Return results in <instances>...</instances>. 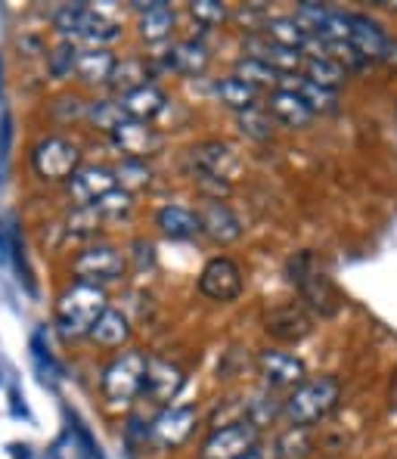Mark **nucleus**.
Segmentation results:
<instances>
[{"instance_id": "obj_1", "label": "nucleus", "mask_w": 397, "mask_h": 459, "mask_svg": "<svg viewBox=\"0 0 397 459\" xmlns=\"http://www.w3.org/2000/svg\"><path fill=\"white\" fill-rule=\"evenodd\" d=\"M106 307H109L106 286L72 280L56 299V307H53V326L59 329V335H63L65 342L87 339V333H91L93 323L99 320V314H103Z\"/></svg>"}, {"instance_id": "obj_2", "label": "nucleus", "mask_w": 397, "mask_h": 459, "mask_svg": "<svg viewBox=\"0 0 397 459\" xmlns=\"http://www.w3.org/2000/svg\"><path fill=\"white\" fill-rule=\"evenodd\" d=\"M53 29L59 31V38L69 40V44H84V50L91 47H106L116 44L121 38V25L112 22L109 16L97 10V6L87 4H63L53 10Z\"/></svg>"}, {"instance_id": "obj_3", "label": "nucleus", "mask_w": 397, "mask_h": 459, "mask_svg": "<svg viewBox=\"0 0 397 459\" xmlns=\"http://www.w3.org/2000/svg\"><path fill=\"white\" fill-rule=\"evenodd\" d=\"M143 379H146V354L137 348L121 351L106 363L103 376H99V394H103L106 407L116 410H131L137 403V397L143 394Z\"/></svg>"}, {"instance_id": "obj_4", "label": "nucleus", "mask_w": 397, "mask_h": 459, "mask_svg": "<svg viewBox=\"0 0 397 459\" xmlns=\"http://www.w3.org/2000/svg\"><path fill=\"white\" fill-rule=\"evenodd\" d=\"M190 174L202 190L220 199V193L230 190V184L242 174V161L233 152V146L220 143V140H205L190 150Z\"/></svg>"}, {"instance_id": "obj_5", "label": "nucleus", "mask_w": 397, "mask_h": 459, "mask_svg": "<svg viewBox=\"0 0 397 459\" xmlns=\"http://www.w3.org/2000/svg\"><path fill=\"white\" fill-rule=\"evenodd\" d=\"M341 397V385L332 376H317V379H305L298 388H292V394L282 403V413L295 429H307V425L326 420L335 410Z\"/></svg>"}, {"instance_id": "obj_6", "label": "nucleus", "mask_w": 397, "mask_h": 459, "mask_svg": "<svg viewBox=\"0 0 397 459\" xmlns=\"http://www.w3.org/2000/svg\"><path fill=\"white\" fill-rule=\"evenodd\" d=\"M29 165L40 184H65L81 168V146L65 134H47L31 146Z\"/></svg>"}, {"instance_id": "obj_7", "label": "nucleus", "mask_w": 397, "mask_h": 459, "mask_svg": "<svg viewBox=\"0 0 397 459\" xmlns=\"http://www.w3.org/2000/svg\"><path fill=\"white\" fill-rule=\"evenodd\" d=\"M125 270H127L125 252L116 248V246H109V242H97V246L81 248L75 258H72V264H69V273L75 276V280L97 282V286L121 280V276H125Z\"/></svg>"}, {"instance_id": "obj_8", "label": "nucleus", "mask_w": 397, "mask_h": 459, "mask_svg": "<svg viewBox=\"0 0 397 459\" xmlns=\"http://www.w3.org/2000/svg\"><path fill=\"white\" fill-rule=\"evenodd\" d=\"M261 444V431L255 422L239 420L227 422L220 429H214L208 435V441L202 444V459H242L252 447Z\"/></svg>"}, {"instance_id": "obj_9", "label": "nucleus", "mask_w": 397, "mask_h": 459, "mask_svg": "<svg viewBox=\"0 0 397 459\" xmlns=\"http://www.w3.org/2000/svg\"><path fill=\"white\" fill-rule=\"evenodd\" d=\"M242 289H246V273H242V267L233 258H227V255H218V258H211L202 267L199 292L205 295V299L227 305V301L239 299Z\"/></svg>"}, {"instance_id": "obj_10", "label": "nucleus", "mask_w": 397, "mask_h": 459, "mask_svg": "<svg viewBox=\"0 0 397 459\" xmlns=\"http://www.w3.org/2000/svg\"><path fill=\"white\" fill-rule=\"evenodd\" d=\"M196 429V410L193 407H165L150 422V441L159 450H177L190 441Z\"/></svg>"}, {"instance_id": "obj_11", "label": "nucleus", "mask_w": 397, "mask_h": 459, "mask_svg": "<svg viewBox=\"0 0 397 459\" xmlns=\"http://www.w3.org/2000/svg\"><path fill=\"white\" fill-rule=\"evenodd\" d=\"M186 376L177 363L165 360V357H146V379H143V394L156 407H171V401L180 394Z\"/></svg>"}, {"instance_id": "obj_12", "label": "nucleus", "mask_w": 397, "mask_h": 459, "mask_svg": "<svg viewBox=\"0 0 397 459\" xmlns=\"http://www.w3.org/2000/svg\"><path fill=\"white\" fill-rule=\"evenodd\" d=\"M109 190H116V178H112V168H106V165H81L78 171L65 180V193H69L72 208L97 205Z\"/></svg>"}, {"instance_id": "obj_13", "label": "nucleus", "mask_w": 397, "mask_h": 459, "mask_svg": "<svg viewBox=\"0 0 397 459\" xmlns=\"http://www.w3.org/2000/svg\"><path fill=\"white\" fill-rule=\"evenodd\" d=\"M112 143L118 152H125V159H143L159 150L161 137L150 121H134V118H121L116 127L109 131Z\"/></svg>"}, {"instance_id": "obj_14", "label": "nucleus", "mask_w": 397, "mask_h": 459, "mask_svg": "<svg viewBox=\"0 0 397 459\" xmlns=\"http://www.w3.org/2000/svg\"><path fill=\"white\" fill-rule=\"evenodd\" d=\"M258 373L271 388H298L307 379V369L298 357L286 351H261L258 354Z\"/></svg>"}, {"instance_id": "obj_15", "label": "nucleus", "mask_w": 397, "mask_h": 459, "mask_svg": "<svg viewBox=\"0 0 397 459\" xmlns=\"http://www.w3.org/2000/svg\"><path fill=\"white\" fill-rule=\"evenodd\" d=\"M199 230L211 242L227 246V242H237L242 236V221L237 218V212H233L227 202L208 199L205 205H202V212H199Z\"/></svg>"}, {"instance_id": "obj_16", "label": "nucleus", "mask_w": 397, "mask_h": 459, "mask_svg": "<svg viewBox=\"0 0 397 459\" xmlns=\"http://www.w3.org/2000/svg\"><path fill=\"white\" fill-rule=\"evenodd\" d=\"M348 25H351V47L360 53V59H385L388 50H394V40L367 16H348Z\"/></svg>"}, {"instance_id": "obj_17", "label": "nucleus", "mask_w": 397, "mask_h": 459, "mask_svg": "<svg viewBox=\"0 0 397 459\" xmlns=\"http://www.w3.org/2000/svg\"><path fill=\"white\" fill-rule=\"evenodd\" d=\"M118 106H121V115H125V118L152 121V118H159V115L165 112L168 97H165V91H161L159 84H152V81H150V84L125 93V97L118 100Z\"/></svg>"}, {"instance_id": "obj_18", "label": "nucleus", "mask_w": 397, "mask_h": 459, "mask_svg": "<svg viewBox=\"0 0 397 459\" xmlns=\"http://www.w3.org/2000/svg\"><path fill=\"white\" fill-rule=\"evenodd\" d=\"M248 56L261 59L264 65H271L277 75H292V72H298L301 65H305V53L273 44V40H267L264 35H261V38H248Z\"/></svg>"}, {"instance_id": "obj_19", "label": "nucleus", "mask_w": 397, "mask_h": 459, "mask_svg": "<svg viewBox=\"0 0 397 459\" xmlns=\"http://www.w3.org/2000/svg\"><path fill=\"white\" fill-rule=\"evenodd\" d=\"M267 115L277 118L280 125L286 127H307L314 121V112L307 109V103L298 97V93L286 91V87H277V91L267 97Z\"/></svg>"}, {"instance_id": "obj_20", "label": "nucleus", "mask_w": 397, "mask_h": 459, "mask_svg": "<svg viewBox=\"0 0 397 459\" xmlns=\"http://www.w3.org/2000/svg\"><path fill=\"white\" fill-rule=\"evenodd\" d=\"M116 69V56L112 50L106 47H78V59H75V78L81 84H91V87H99V84H109V75Z\"/></svg>"}, {"instance_id": "obj_21", "label": "nucleus", "mask_w": 397, "mask_h": 459, "mask_svg": "<svg viewBox=\"0 0 397 459\" xmlns=\"http://www.w3.org/2000/svg\"><path fill=\"white\" fill-rule=\"evenodd\" d=\"M87 339L97 342L99 348H121L131 339V320H127L125 310L118 307H106L99 314V320L93 323V329L87 333Z\"/></svg>"}, {"instance_id": "obj_22", "label": "nucleus", "mask_w": 397, "mask_h": 459, "mask_svg": "<svg viewBox=\"0 0 397 459\" xmlns=\"http://www.w3.org/2000/svg\"><path fill=\"white\" fill-rule=\"evenodd\" d=\"M264 38L273 40L280 47H289V50H314V38L307 35V29L298 22L295 16H273L264 22Z\"/></svg>"}, {"instance_id": "obj_23", "label": "nucleus", "mask_w": 397, "mask_h": 459, "mask_svg": "<svg viewBox=\"0 0 397 459\" xmlns=\"http://www.w3.org/2000/svg\"><path fill=\"white\" fill-rule=\"evenodd\" d=\"M211 63V53L202 40L190 38V40H177V44L168 50V65L180 75H202Z\"/></svg>"}, {"instance_id": "obj_24", "label": "nucleus", "mask_w": 397, "mask_h": 459, "mask_svg": "<svg viewBox=\"0 0 397 459\" xmlns=\"http://www.w3.org/2000/svg\"><path fill=\"white\" fill-rule=\"evenodd\" d=\"M156 227L168 239H193L199 236V214L184 205H161L156 212Z\"/></svg>"}, {"instance_id": "obj_25", "label": "nucleus", "mask_w": 397, "mask_h": 459, "mask_svg": "<svg viewBox=\"0 0 397 459\" xmlns=\"http://www.w3.org/2000/svg\"><path fill=\"white\" fill-rule=\"evenodd\" d=\"M140 10V35L152 44L159 40H168L174 31V10L165 4V0H152V4H137Z\"/></svg>"}, {"instance_id": "obj_26", "label": "nucleus", "mask_w": 397, "mask_h": 459, "mask_svg": "<svg viewBox=\"0 0 397 459\" xmlns=\"http://www.w3.org/2000/svg\"><path fill=\"white\" fill-rule=\"evenodd\" d=\"M307 329H311V323H307V316L295 305H282L267 314V333H271L273 339L298 342L307 335Z\"/></svg>"}, {"instance_id": "obj_27", "label": "nucleus", "mask_w": 397, "mask_h": 459, "mask_svg": "<svg viewBox=\"0 0 397 459\" xmlns=\"http://www.w3.org/2000/svg\"><path fill=\"white\" fill-rule=\"evenodd\" d=\"M214 97H218L227 109L246 112V109H255V106H258L261 91H258V87H252V84H246L242 78L230 75V78H224V81H218V84H214Z\"/></svg>"}, {"instance_id": "obj_28", "label": "nucleus", "mask_w": 397, "mask_h": 459, "mask_svg": "<svg viewBox=\"0 0 397 459\" xmlns=\"http://www.w3.org/2000/svg\"><path fill=\"white\" fill-rule=\"evenodd\" d=\"M305 75L301 78H307L311 84H317V87H326V91H335V87H341V81H345L348 72L341 69V63L339 59H332V56H323V53H314V56H305Z\"/></svg>"}, {"instance_id": "obj_29", "label": "nucleus", "mask_w": 397, "mask_h": 459, "mask_svg": "<svg viewBox=\"0 0 397 459\" xmlns=\"http://www.w3.org/2000/svg\"><path fill=\"white\" fill-rule=\"evenodd\" d=\"M143 84H150V65L143 63V59H116V69H112V75H109V84L106 87H112L116 93H131V91H137V87H143Z\"/></svg>"}, {"instance_id": "obj_30", "label": "nucleus", "mask_w": 397, "mask_h": 459, "mask_svg": "<svg viewBox=\"0 0 397 459\" xmlns=\"http://www.w3.org/2000/svg\"><path fill=\"white\" fill-rule=\"evenodd\" d=\"M112 178H116V186L125 190L127 195L146 190L152 184V168L146 165L143 159H121L116 168H112Z\"/></svg>"}, {"instance_id": "obj_31", "label": "nucleus", "mask_w": 397, "mask_h": 459, "mask_svg": "<svg viewBox=\"0 0 397 459\" xmlns=\"http://www.w3.org/2000/svg\"><path fill=\"white\" fill-rule=\"evenodd\" d=\"M99 224H103V214L97 212V205L72 208L63 221V233L65 239H91V236H97Z\"/></svg>"}, {"instance_id": "obj_32", "label": "nucleus", "mask_w": 397, "mask_h": 459, "mask_svg": "<svg viewBox=\"0 0 397 459\" xmlns=\"http://www.w3.org/2000/svg\"><path fill=\"white\" fill-rule=\"evenodd\" d=\"M75 59H78V47L69 40H59L50 53H47V72L56 81H69L75 75Z\"/></svg>"}, {"instance_id": "obj_33", "label": "nucleus", "mask_w": 397, "mask_h": 459, "mask_svg": "<svg viewBox=\"0 0 397 459\" xmlns=\"http://www.w3.org/2000/svg\"><path fill=\"white\" fill-rule=\"evenodd\" d=\"M237 78H242L246 84H252V87H277V81L280 75L271 69V65H264L261 59H252V56H242L239 63H237Z\"/></svg>"}, {"instance_id": "obj_34", "label": "nucleus", "mask_w": 397, "mask_h": 459, "mask_svg": "<svg viewBox=\"0 0 397 459\" xmlns=\"http://www.w3.org/2000/svg\"><path fill=\"white\" fill-rule=\"evenodd\" d=\"M84 118L91 121L93 127H99V131L109 134L112 127L125 118V115H121V106L116 103V100H93V103H87Z\"/></svg>"}, {"instance_id": "obj_35", "label": "nucleus", "mask_w": 397, "mask_h": 459, "mask_svg": "<svg viewBox=\"0 0 397 459\" xmlns=\"http://www.w3.org/2000/svg\"><path fill=\"white\" fill-rule=\"evenodd\" d=\"M239 131L252 140H271L273 137V118L267 115V109H246L239 112Z\"/></svg>"}, {"instance_id": "obj_36", "label": "nucleus", "mask_w": 397, "mask_h": 459, "mask_svg": "<svg viewBox=\"0 0 397 459\" xmlns=\"http://www.w3.org/2000/svg\"><path fill=\"white\" fill-rule=\"evenodd\" d=\"M131 208H134V195H127L125 190H118V186L97 202V212L103 214V218H121V214H131Z\"/></svg>"}, {"instance_id": "obj_37", "label": "nucleus", "mask_w": 397, "mask_h": 459, "mask_svg": "<svg viewBox=\"0 0 397 459\" xmlns=\"http://www.w3.org/2000/svg\"><path fill=\"white\" fill-rule=\"evenodd\" d=\"M190 16L199 25H220L227 19V6L218 0H193L190 4Z\"/></svg>"}, {"instance_id": "obj_38", "label": "nucleus", "mask_w": 397, "mask_h": 459, "mask_svg": "<svg viewBox=\"0 0 397 459\" xmlns=\"http://www.w3.org/2000/svg\"><path fill=\"white\" fill-rule=\"evenodd\" d=\"M242 459H277V454H273V450H267V447H261V444H258V447H252Z\"/></svg>"}]
</instances>
